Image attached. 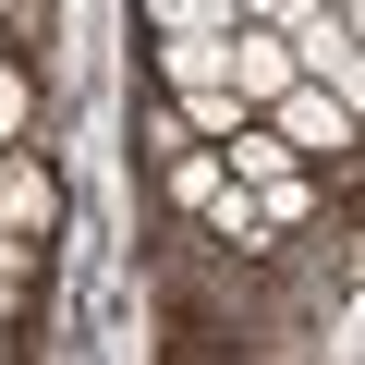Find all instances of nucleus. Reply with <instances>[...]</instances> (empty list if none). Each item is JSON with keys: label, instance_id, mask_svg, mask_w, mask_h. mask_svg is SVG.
Segmentation results:
<instances>
[{"label": "nucleus", "instance_id": "1", "mask_svg": "<svg viewBox=\"0 0 365 365\" xmlns=\"http://www.w3.org/2000/svg\"><path fill=\"white\" fill-rule=\"evenodd\" d=\"M158 73L182 86V134H232L244 122V98H232V25H170Z\"/></svg>", "mask_w": 365, "mask_h": 365}, {"label": "nucleus", "instance_id": "2", "mask_svg": "<svg viewBox=\"0 0 365 365\" xmlns=\"http://www.w3.org/2000/svg\"><path fill=\"white\" fill-rule=\"evenodd\" d=\"M220 146H232V170L256 182V220H304V182H292V146H280V134H268L256 110H244V122H232Z\"/></svg>", "mask_w": 365, "mask_h": 365}, {"label": "nucleus", "instance_id": "3", "mask_svg": "<svg viewBox=\"0 0 365 365\" xmlns=\"http://www.w3.org/2000/svg\"><path fill=\"white\" fill-rule=\"evenodd\" d=\"M268 134H280V146H341V134H353V98H329L317 73H292V86L268 98Z\"/></svg>", "mask_w": 365, "mask_h": 365}, {"label": "nucleus", "instance_id": "4", "mask_svg": "<svg viewBox=\"0 0 365 365\" xmlns=\"http://www.w3.org/2000/svg\"><path fill=\"white\" fill-rule=\"evenodd\" d=\"M292 73H304V61H292V37H256V25H232V98H244V110H268Z\"/></svg>", "mask_w": 365, "mask_h": 365}, {"label": "nucleus", "instance_id": "5", "mask_svg": "<svg viewBox=\"0 0 365 365\" xmlns=\"http://www.w3.org/2000/svg\"><path fill=\"white\" fill-rule=\"evenodd\" d=\"M49 207H61V195H49V170H25L13 146H0V244H25V232H49Z\"/></svg>", "mask_w": 365, "mask_h": 365}, {"label": "nucleus", "instance_id": "6", "mask_svg": "<svg viewBox=\"0 0 365 365\" xmlns=\"http://www.w3.org/2000/svg\"><path fill=\"white\" fill-rule=\"evenodd\" d=\"M292 61H304V73H317L329 98H353V37H341L329 13H304V25H292Z\"/></svg>", "mask_w": 365, "mask_h": 365}, {"label": "nucleus", "instance_id": "7", "mask_svg": "<svg viewBox=\"0 0 365 365\" xmlns=\"http://www.w3.org/2000/svg\"><path fill=\"white\" fill-rule=\"evenodd\" d=\"M146 13H158V25H232L244 0H146Z\"/></svg>", "mask_w": 365, "mask_h": 365}, {"label": "nucleus", "instance_id": "8", "mask_svg": "<svg viewBox=\"0 0 365 365\" xmlns=\"http://www.w3.org/2000/svg\"><path fill=\"white\" fill-rule=\"evenodd\" d=\"M13 122H25V73L0 61V134H13Z\"/></svg>", "mask_w": 365, "mask_h": 365}]
</instances>
